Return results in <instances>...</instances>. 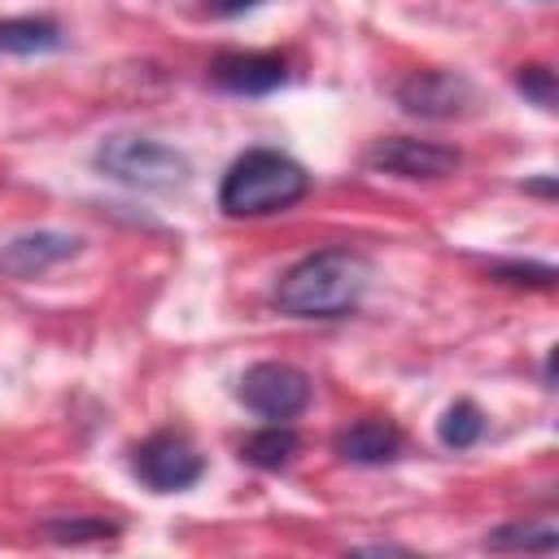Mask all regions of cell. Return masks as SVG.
<instances>
[{
  "label": "cell",
  "mask_w": 559,
  "mask_h": 559,
  "mask_svg": "<svg viewBox=\"0 0 559 559\" xmlns=\"http://www.w3.org/2000/svg\"><path fill=\"white\" fill-rule=\"evenodd\" d=\"M367 288V262L349 249H319L275 284V306L293 319H341Z\"/></svg>",
  "instance_id": "obj_1"
},
{
  "label": "cell",
  "mask_w": 559,
  "mask_h": 559,
  "mask_svg": "<svg viewBox=\"0 0 559 559\" xmlns=\"http://www.w3.org/2000/svg\"><path fill=\"white\" fill-rule=\"evenodd\" d=\"M79 249H83V240L70 236V231H52V227L26 231V236H13L0 249V271L13 275V280H35V275L52 271L57 262H70Z\"/></svg>",
  "instance_id": "obj_8"
},
{
  "label": "cell",
  "mask_w": 559,
  "mask_h": 559,
  "mask_svg": "<svg viewBox=\"0 0 559 559\" xmlns=\"http://www.w3.org/2000/svg\"><path fill=\"white\" fill-rule=\"evenodd\" d=\"M476 92L463 74H450V70H415L397 83V105L411 114V118H432V122H450V118H463L472 109Z\"/></svg>",
  "instance_id": "obj_5"
},
{
  "label": "cell",
  "mask_w": 559,
  "mask_h": 559,
  "mask_svg": "<svg viewBox=\"0 0 559 559\" xmlns=\"http://www.w3.org/2000/svg\"><path fill=\"white\" fill-rule=\"evenodd\" d=\"M240 402L253 415L284 424L310 406V380H306V371H297L288 362H253L240 376Z\"/></svg>",
  "instance_id": "obj_4"
},
{
  "label": "cell",
  "mask_w": 559,
  "mask_h": 559,
  "mask_svg": "<svg viewBox=\"0 0 559 559\" xmlns=\"http://www.w3.org/2000/svg\"><path fill=\"white\" fill-rule=\"evenodd\" d=\"M96 166L127 183V188H144V192H170L179 183H188V157L157 144V140H144V135H109L100 148H96Z\"/></svg>",
  "instance_id": "obj_3"
},
{
  "label": "cell",
  "mask_w": 559,
  "mask_h": 559,
  "mask_svg": "<svg viewBox=\"0 0 559 559\" xmlns=\"http://www.w3.org/2000/svg\"><path fill=\"white\" fill-rule=\"evenodd\" d=\"M480 432H485V415H480L476 402H454V406L441 415V445H450V450L476 445Z\"/></svg>",
  "instance_id": "obj_13"
},
{
  "label": "cell",
  "mask_w": 559,
  "mask_h": 559,
  "mask_svg": "<svg viewBox=\"0 0 559 559\" xmlns=\"http://www.w3.org/2000/svg\"><path fill=\"white\" fill-rule=\"evenodd\" d=\"M489 275L498 284H515V288H550L555 284V266H546V262H493Z\"/></svg>",
  "instance_id": "obj_15"
},
{
  "label": "cell",
  "mask_w": 559,
  "mask_h": 559,
  "mask_svg": "<svg viewBox=\"0 0 559 559\" xmlns=\"http://www.w3.org/2000/svg\"><path fill=\"white\" fill-rule=\"evenodd\" d=\"M205 472L201 454L179 437V432H157L148 437L140 450H135V476L157 489V493H175V489H188L197 485Z\"/></svg>",
  "instance_id": "obj_7"
},
{
  "label": "cell",
  "mask_w": 559,
  "mask_h": 559,
  "mask_svg": "<svg viewBox=\"0 0 559 559\" xmlns=\"http://www.w3.org/2000/svg\"><path fill=\"white\" fill-rule=\"evenodd\" d=\"M397 450H402V437L389 419H358L336 437V454L345 463H362V467L389 463V459H397Z\"/></svg>",
  "instance_id": "obj_10"
},
{
  "label": "cell",
  "mask_w": 559,
  "mask_h": 559,
  "mask_svg": "<svg viewBox=\"0 0 559 559\" xmlns=\"http://www.w3.org/2000/svg\"><path fill=\"white\" fill-rule=\"evenodd\" d=\"M515 87H520L533 105L555 109L559 87H555V70H550V66H520V70H515Z\"/></svg>",
  "instance_id": "obj_16"
},
{
  "label": "cell",
  "mask_w": 559,
  "mask_h": 559,
  "mask_svg": "<svg viewBox=\"0 0 559 559\" xmlns=\"http://www.w3.org/2000/svg\"><path fill=\"white\" fill-rule=\"evenodd\" d=\"M306 192H310V175L293 157H284L275 148H249L223 175L218 205L231 218H262V214H280V210L297 205Z\"/></svg>",
  "instance_id": "obj_2"
},
{
  "label": "cell",
  "mask_w": 559,
  "mask_h": 559,
  "mask_svg": "<svg viewBox=\"0 0 559 559\" xmlns=\"http://www.w3.org/2000/svg\"><path fill=\"white\" fill-rule=\"evenodd\" d=\"M367 166L384 170V175H397V179H445V175L459 170V153L445 148V144H432V140L389 135V140L371 144Z\"/></svg>",
  "instance_id": "obj_6"
},
{
  "label": "cell",
  "mask_w": 559,
  "mask_h": 559,
  "mask_svg": "<svg viewBox=\"0 0 559 559\" xmlns=\"http://www.w3.org/2000/svg\"><path fill=\"white\" fill-rule=\"evenodd\" d=\"M489 546L493 550H555L559 546V533L550 524H502L498 533H489Z\"/></svg>",
  "instance_id": "obj_14"
},
{
  "label": "cell",
  "mask_w": 559,
  "mask_h": 559,
  "mask_svg": "<svg viewBox=\"0 0 559 559\" xmlns=\"http://www.w3.org/2000/svg\"><path fill=\"white\" fill-rule=\"evenodd\" d=\"M44 533L48 537H57V542H96V537H114L118 533V524H109V520H48L44 524Z\"/></svg>",
  "instance_id": "obj_17"
},
{
  "label": "cell",
  "mask_w": 559,
  "mask_h": 559,
  "mask_svg": "<svg viewBox=\"0 0 559 559\" xmlns=\"http://www.w3.org/2000/svg\"><path fill=\"white\" fill-rule=\"evenodd\" d=\"M214 83L236 92V96H266L275 92L288 74H284V61L271 57V52H227L214 61Z\"/></svg>",
  "instance_id": "obj_9"
},
{
  "label": "cell",
  "mask_w": 559,
  "mask_h": 559,
  "mask_svg": "<svg viewBox=\"0 0 559 559\" xmlns=\"http://www.w3.org/2000/svg\"><path fill=\"white\" fill-rule=\"evenodd\" d=\"M210 4V13H218V17H231V13H245V9H253L258 0H205Z\"/></svg>",
  "instance_id": "obj_18"
},
{
  "label": "cell",
  "mask_w": 559,
  "mask_h": 559,
  "mask_svg": "<svg viewBox=\"0 0 559 559\" xmlns=\"http://www.w3.org/2000/svg\"><path fill=\"white\" fill-rule=\"evenodd\" d=\"M0 48L4 52H52V48H61V31L48 17H4Z\"/></svg>",
  "instance_id": "obj_12"
},
{
  "label": "cell",
  "mask_w": 559,
  "mask_h": 559,
  "mask_svg": "<svg viewBox=\"0 0 559 559\" xmlns=\"http://www.w3.org/2000/svg\"><path fill=\"white\" fill-rule=\"evenodd\" d=\"M297 450H301V441H297V432L284 428V424H271V428L253 432V437L240 445L245 463H253V467H262V472H280V467H288Z\"/></svg>",
  "instance_id": "obj_11"
}]
</instances>
